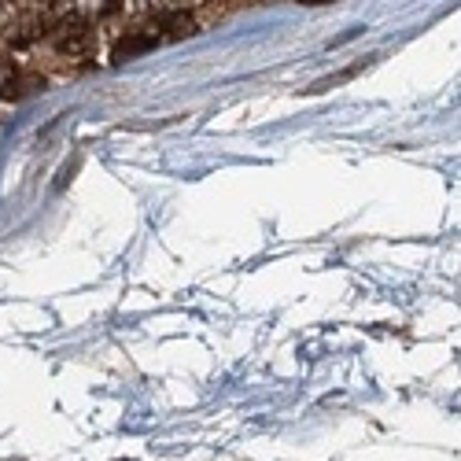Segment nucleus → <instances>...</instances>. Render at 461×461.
Masks as SVG:
<instances>
[{
  "instance_id": "nucleus-1",
  "label": "nucleus",
  "mask_w": 461,
  "mask_h": 461,
  "mask_svg": "<svg viewBox=\"0 0 461 461\" xmlns=\"http://www.w3.org/2000/svg\"><path fill=\"white\" fill-rule=\"evenodd\" d=\"M303 5H329V0H303Z\"/></svg>"
}]
</instances>
